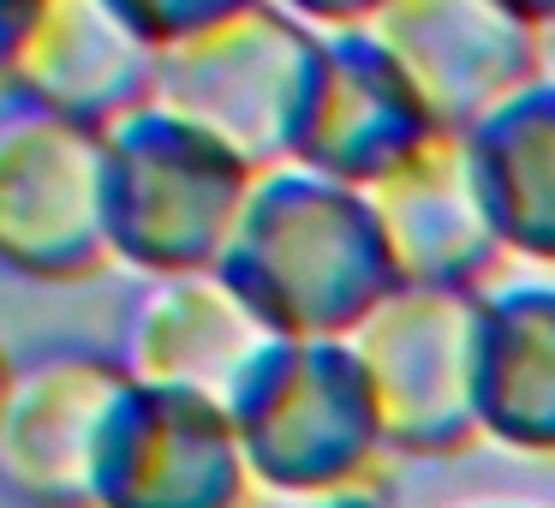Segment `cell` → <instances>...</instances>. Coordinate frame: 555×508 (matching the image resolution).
Returning a JSON list of instances; mask_svg holds the SVG:
<instances>
[{
  "label": "cell",
  "instance_id": "obj_1",
  "mask_svg": "<svg viewBox=\"0 0 555 508\" xmlns=\"http://www.w3.org/2000/svg\"><path fill=\"white\" fill-rule=\"evenodd\" d=\"M216 269L287 341H352L388 293L406 288L371 192L299 162L257 174Z\"/></svg>",
  "mask_w": 555,
  "mask_h": 508
},
{
  "label": "cell",
  "instance_id": "obj_2",
  "mask_svg": "<svg viewBox=\"0 0 555 508\" xmlns=\"http://www.w3.org/2000/svg\"><path fill=\"white\" fill-rule=\"evenodd\" d=\"M257 168L204 126L168 109H138L108 126V233L114 264L138 276H197L216 269Z\"/></svg>",
  "mask_w": 555,
  "mask_h": 508
},
{
  "label": "cell",
  "instance_id": "obj_3",
  "mask_svg": "<svg viewBox=\"0 0 555 508\" xmlns=\"http://www.w3.org/2000/svg\"><path fill=\"white\" fill-rule=\"evenodd\" d=\"M228 412L251 479L299 503L371 479V467L388 455L352 341L281 335L228 395Z\"/></svg>",
  "mask_w": 555,
  "mask_h": 508
},
{
  "label": "cell",
  "instance_id": "obj_4",
  "mask_svg": "<svg viewBox=\"0 0 555 508\" xmlns=\"http://www.w3.org/2000/svg\"><path fill=\"white\" fill-rule=\"evenodd\" d=\"M317 37L323 30L287 13L281 0H257L245 13L162 49L156 109L204 126L257 174L287 168Z\"/></svg>",
  "mask_w": 555,
  "mask_h": 508
},
{
  "label": "cell",
  "instance_id": "obj_5",
  "mask_svg": "<svg viewBox=\"0 0 555 508\" xmlns=\"http://www.w3.org/2000/svg\"><path fill=\"white\" fill-rule=\"evenodd\" d=\"M483 312L490 293L478 288H395L352 335L388 455L442 460L483 436Z\"/></svg>",
  "mask_w": 555,
  "mask_h": 508
},
{
  "label": "cell",
  "instance_id": "obj_6",
  "mask_svg": "<svg viewBox=\"0 0 555 508\" xmlns=\"http://www.w3.org/2000/svg\"><path fill=\"white\" fill-rule=\"evenodd\" d=\"M0 257L25 281H90L114 264L108 132L37 109L0 126Z\"/></svg>",
  "mask_w": 555,
  "mask_h": 508
},
{
  "label": "cell",
  "instance_id": "obj_7",
  "mask_svg": "<svg viewBox=\"0 0 555 508\" xmlns=\"http://www.w3.org/2000/svg\"><path fill=\"white\" fill-rule=\"evenodd\" d=\"M132 371L120 353L49 347L7 383L0 412V472L25 508H96L102 443L120 412Z\"/></svg>",
  "mask_w": 555,
  "mask_h": 508
},
{
  "label": "cell",
  "instance_id": "obj_8",
  "mask_svg": "<svg viewBox=\"0 0 555 508\" xmlns=\"http://www.w3.org/2000/svg\"><path fill=\"white\" fill-rule=\"evenodd\" d=\"M162 49L114 0H42L25 25L0 30L7 109L61 114L78 126H120L156 102Z\"/></svg>",
  "mask_w": 555,
  "mask_h": 508
},
{
  "label": "cell",
  "instance_id": "obj_9",
  "mask_svg": "<svg viewBox=\"0 0 555 508\" xmlns=\"http://www.w3.org/2000/svg\"><path fill=\"white\" fill-rule=\"evenodd\" d=\"M442 132L424 109L406 66L383 49L364 25L323 30L311 61V85L293 126V162L317 168L340 186H383L400 162H412Z\"/></svg>",
  "mask_w": 555,
  "mask_h": 508
},
{
  "label": "cell",
  "instance_id": "obj_10",
  "mask_svg": "<svg viewBox=\"0 0 555 508\" xmlns=\"http://www.w3.org/2000/svg\"><path fill=\"white\" fill-rule=\"evenodd\" d=\"M364 30L406 66L436 126L460 138L543 78L538 25L507 0H388Z\"/></svg>",
  "mask_w": 555,
  "mask_h": 508
},
{
  "label": "cell",
  "instance_id": "obj_11",
  "mask_svg": "<svg viewBox=\"0 0 555 508\" xmlns=\"http://www.w3.org/2000/svg\"><path fill=\"white\" fill-rule=\"evenodd\" d=\"M245 467L233 412L192 389H126L102 443L96 508H245Z\"/></svg>",
  "mask_w": 555,
  "mask_h": 508
},
{
  "label": "cell",
  "instance_id": "obj_12",
  "mask_svg": "<svg viewBox=\"0 0 555 508\" xmlns=\"http://www.w3.org/2000/svg\"><path fill=\"white\" fill-rule=\"evenodd\" d=\"M275 341L281 335L269 329V317L221 269H197V276H162L138 293L120 365L138 383L192 389L228 407V395Z\"/></svg>",
  "mask_w": 555,
  "mask_h": 508
},
{
  "label": "cell",
  "instance_id": "obj_13",
  "mask_svg": "<svg viewBox=\"0 0 555 508\" xmlns=\"http://www.w3.org/2000/svg\"><path fill=\"white\" fill-rule=\"evenodd\" d=\"M371 209L406 288H478L502 257L460 132H436L412 162L371 186Z\"/></svg>",
  "mask_w": 555,
  "mask_h": 508
},
{
  "label": "cell",
  "instance_id": "obj_14",
  "mask_svg": "<svg viewBox=\"0 0 555 508\" xmlns=\"http://www.w3.org/2000/svg\"><path fill=\"white\" fill-rule=\"evenodd\" d=\"M478 424L490 443L555 460V281H514L490 293Z\"/></svg>",
  "mask_w": 555,
  "mask_h": 508
},
{
  "label": "cell",
  "instance_id": "obj_15",
  "mask_svg": "<svg viewBox=\"0 0 555 508\" xmlns=\"http://www.w3.org/2000/svg\"><path fill=\"white\" fill-rule=\"evenodd\" d=\"M472 180L502 252L555 269V85L538 78L466 132Z\"/></svg>",
  "mask_w": 555,
  "mask_h": 508
},
{
  "label": "cell",
  "instance_id": "obj_16",
  "mask_svg": "<svg viewBox=\"0 0 555 508\" xmlns=\"http://www.w3.org/2000/svg\"><path fill=\"white\" fill-rule=\"evenodd\" d=\"M114 7L144 30L156 49H173V42L197 37V30L221 25V18H233V13H245L257 0H114Z\"/></svg>",
  "mask_w": 555,
  "mask_h": 508
},
{
  "label": "cell",
  "instance_id": "obj_17",
  "mask_svg": "<svg viewBox=\"0 0 555 508\" xmlns=\"http://www.w3.org/2000/svg\"><path fill=\"white\" fill-rule=\"evenodd\" d=\"M287 13H299L317 30H347V25H371L388 0H281Z\"/></svg>",
  "mask_w": 555,
  "mask_h": 508
},
{
  "label": "cell",
  "instance_id": "obj_18",
  "mask_svg": "<svg viewBox=\"0 0 555 508\" xmlns=\"http://www.w3.org/2000/svg\"><path fill=\"white\" fill-rule=\"evenodd\" d=\"M299 508H388L383 496L371 491V479H359V484H340V491H323V496H305Z\"/></svg>",
  "mask_w": 555,
  "mask_h": 508
},
{
  "label": "cell",
  "instance_id": "obj_19",
  "mask_svg": "<svg viewBox=\"0 0 555 508\" xmlns=\"http://www.w3.org/2000/svg\"><path fill=\"white\" fill-rule=\"evenodd\" d=\"M507 7H514V13L526 18V25H538V30H550V25H555V0H507Z\"/></svg>",
  "mask_w": 555,
  "mask_h": 508
},
{
  "label": "cell",
  "instance_id": "obj_20",
  "mask_svg": "<svg viewBox=\"0 0 555 508\" xmlns=\"http://www.w3.org/2000/svg\"><path fill=\"white\" fill-rule=\"evenodd\" d=\"M42 0H0V30H13V25H25L30 13H37Z\"/></svg>",
  "mask_w": 555,
  "mask_h": 508
},
{
  "label": "cell",
  "instance_id": "obj_21",
  "mask_svg": "<svg viewBox=\"0 0 555 508\" xmlns=\"http://www.w3.org/2000/svg\"><path fill=\"white\" fill-rule=\"evenodd\" d=\"M538 42H543V78L555 85V25H550V30H538Z\"/></svg>",
  "mask_w": 555,
  "mask_h": 508
},
{
  "label": "cell",
  "instance_id": "obj_22",
  "mask_svg": "<svg viewBox=\"0 0 555 508\" xmlns=\"http://www.w3.org/2000/svg\"><path fill=\"white\" fill-rule=\"evenodd\" d=\"M472 508H519V503H472Z\"/></svg>",
  "mask_w": 555,
  "mask_h": 508
}]
</instances>
